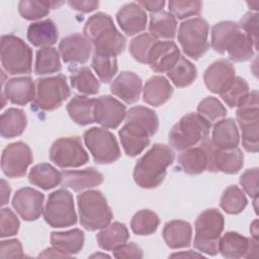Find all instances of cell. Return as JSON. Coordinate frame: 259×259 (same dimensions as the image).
I'll list each match as a JSON object with an SVG mask.
<instances>
[{"mask_svg":"<svg viewBox=\"0 0 259 259\" xmlns=\"http://www.w3.org/2000/svg\"><path fill=\"white\" fill-rule=\"evenodd\" d=\"M174 152L166 145L155 144L137 162L135 182L142 188H156L164 180L167 168L174 162Z\"/></svg>","mask_w":259,"mask_h":259,"instance_id":"cell-1","label":"cell"},{"mask_svg":"<svg viewBox=\"0 0 259 259\" xmlns=\"http://www.w3.org/2000/svg\"><path fill=\"white\" fill-rule=\"evenodd\" d=\"M83 32L94 46V52L116 57L125 49V37L116 29L111 17L103 12L90 16Z\"/></svg>","mask_w":259,"mask_h":259,"instance_id":"cell-2","label":"cell"},{"mask_svg":"<svg viewBox=\"0 0 259 259\" xmlns=\"http://www.w3.org/2000/svg\"><path fill=\"white\" fill-rule=\"evenodd\" d=\"M80 224L87 231L103 229L111 222L113 214L106 198L98 190H87L77 196Z\"/></svg>","mask_w":259,"mask_h":259,"instance_id":"cell-3","label":"cell"},{"mask_svg":"<svg viewBox=\"0 0 259 259\" xmlns=\"http://www.w3.org/2000/svg\"><path fill=\"white\" fill-rule=\"evenodd\" d=\"M210 125L211 123L198 113H188L171 128L169 144L177 151L195 147L208 138Z\"/></svg>","mask_w":259,"mask_h":259,"instance_id":"cell-4","label":"cell"},{"mask_svg":"<svg viewBox=\"0 0 259 259\" xmlns=\"http://www.w3.org/2000/svg\"><path fill=\"white\" fill-rule=\"evenodd\" d=\"M224 225V215L217 208H209L202 211L196 219L194 225V248L207 255H217Z\"/></svg>","mask_w":259,"mask_h":259,"instance_id":"cell-5","label":"cell"},{"mask_svg":"<svg viewBox=\"0 0 259 259\" xmlns=\"http://www.w3.org/2000/svg\"><path fill=\"white\" fill-rule=\"evenodd\" d=\"M1 62L9 75L29 74L32 51L21 38L13 34H4L1 36Z\"/></svg>","mask_w":259,"mask_h":259,"instance_id":"cell-6","label":"cell"},{"mask_svg":"<svg viewBox=\"0 0 259 259\" xmlns=\"http://www.w3.org/2000/svg\"><path fill=\"white\" fill-rule=\"evenodd\" d=\"M209 26L205 19L195 17L183 21L178 28V41L184 54L193 59L201 58L209 48Z\"/></svg>","mask_w":259,"mask_h":259,"instance_id":"cell-7","label":"cell"},{"mask_svg":"<svg viewBox=\"0 0 259 259\" xmlns=\"http://www.w3.org/2000/svg\"><path fill=\"white\" fill-rule=\"evenodd\" d=\"M71 95L65 75L40 78L35 81V97L33 105L41 110L59 108Z\"/></svg>","mask_w":259,"mask_h":259,"instance_id":"cell-8","label":"cell"},{"mask_svg":"<svg viewBox=\"0 0 259 259\" xmlns=\"http://www.w3.org/2000/svg\"><path fill=\"white\" fill-rule=\"evenodd\" d=\"M44 219L52 228H66L77 223L73 195L65 188L52 192L44 209Z\"/></svg>","mask_w":259,"mask_h":259,"instance_id":"cell-9","label":"cell"},{"mask_svg":"<svg viewBox=\"0 0 259 259\" xmlns=\"http://www.w3.org/2000/svg\"><path fill=\"white\" fill-rule=\"evenodd\" d=\"M84 142L97 164H111L120 157L115 137L105 128L91 127L85 131Z\"/></svg>","mask_w":259,"mask_h":259,"instance_id":"cell-10","label":"cell"},{"mask_svg":"<svg viewBox=\"0 0 259 259\" xmlns=\"http://www.w3.org/2000/svg\"><path fill=\"white\" fill-rule=\"evenodd\" d=\"M50 159L61 168H76L89 161L88 154L78 137L60 138L55 141L50 150Z\"/></svg>","mask_w":259,"mask_h":259,"instance_id":"cell-11","label":"cell"},{"mask_svg":"<svg viewBox=\"0 0 259 259\" xmlns=\"http://www.w3.org/2000/svg\"><path fill=\"white\" fill-rule=\"evenodd\" d=\"M32 163L30 148L23 142L8 145L2 152L1 168L9 178H19L25 175L27 167Z\"/></svg>","mask_w":259,"mask_h":259,"instance_id":"cell-12","label":"cell"},{"mask_svg":"<svg viewBox=\"0 0 259 259\" xmlns=\"http://www.w3.org/2000/svg\"><path fill=\"white\" fill-rule=\"evenodd\" d=\"M202 143L208 154L207 171H221L226 174H236L242 169L244 165V155L238 147L230 150H219L212 145L208 138Z\"/></svg>","mask_w":259,"mask_h":259,"instance_id":"cell-13","label":"cell"},{"mask_svg":"<svg viewBox=\"0 0 259 259\" xmlns=\"http://www.w3.org/2000/svg\"><path fill=\"white\" fill-rule=\"evenodd\" d=\"M125 105L109 95L94 99V120L104 128H116L125 118Z\"/></svg>","mask_w":259,"mask_h":259,"instance_id":"cell-14","label":"cell"},{"mask_svg":"<svg viewBox=\"0 0 259 259\" xmlns=\"http://www.w3.org/2000/svg\"><path fill=\"white\" fill-rule=\"evenodd\" d=\"M44 200L45 196L38 190L23 187L15 192L12 205L24 221H35L44 211Z\"/></svg>","mask_w":259,"mask_h":259,"instance_id":"cell-15","label":"cell"},{"mask_svg":"<svg viewBox=\"0 0 259 259\" xmlns=\"http://www.w3.org/2000/svg\"><path fill=\"white\" fill-rule=\"evenodd\" d=\"M59 50L65 63L85 64L89 60L92 46L85 35L73 33L61 39Z\"/></svg>","mask_w":259,"mask_h":259,"instance_id":"cell-16","label":"cell"},{"mask_svg":"<svg viewBox=\"0 0 259 259\" xmlns=\"http://www.w3.org/2000/svg\"><path fill=\"white\" fill-rule=\"evenodd\" d=\"M180 52L177 45L172 40H157L148 56L147 64L157 73L168 72L178 61Z\"/></svg>","mask_w":259,"mask_h":259,"instance_id":"cell-17","label":"cell"},{"mask_svg":"<svg viewBox=\"0 0 259 259\" xmlns=\"http://www.w3.org/2000/svg\"><path fill=\"white\" fill-rule=\"evenodd\" d=\"M118 135L123 151L130 157L138 156L150 144L151 136L148 131L132 121H125Z\"/></svg>","mask_w":259,"mask_h":259,"instance_id":"cell-18","label":"cell"},{"mask_svg":"<svg viewBox=\"0 0 259 259\" xmlns=\"http://www.w3.org/2000/svg\"><path fill=\"white\" fill-rule=\"evenodd\" d=\"M237 120L242 131V145L247 152L257 153L259 148L258 109L237 110Z\"/></svg>","mask_w":259,"mask_h":259,"instance_id":"cell-19","label":"cell"},{"mask_svg":"<svg viewBox=\"0 0 259 259\" xmlns=\"http://www.w3.org/2000/svg\"><path fill=\"white\" fill-rule=\"evenodd\" d=\"M116 20L123 32L134 35L145 30L147 14L144 8L135 2L123 5L116 13Z\"/></svg>","mask_w":259,"mask_h":259,"instance_id":"cell-20","label":"cell"},{"mask_svg":"<svg viewBox=\"0 0 259 259\" xmlns=\"http://www.w3.org/2000/svg\"><path fill=\"white\" fill-rule=\"evenodd\" d=\"M142 90V80L134 72H121L111 83L110 91L127 104L137 102Z\"/></svg>","mask_w":259,"mask_h":259,"instance_id":"cell-21","label":"cell"},{"mask_svg":"<svg viewBox=\"0 0 259 259\" xmlns=\"http://www.w3.org/2000/svg\"><path fill=\"white\" fill-rule=\"evenodd\" d=\"M62 177V185L77 192L98 186L103 182V175L93 167L83 170H64Z\"/></svg>","mask_w":259,"mask_h":259,"instance_id":"cell-22","label":"cell"},{"mask_svg":"<svg viewBox=\"0 0 259 259\" xmlns=\"http://www.w3.org/2000/svg\"><path fill=\"white\" fill-rule=\"evenodd\" d=\"M235 68L227 59H221L207 67L203 74L205 86L212 93L220 91L235 77Z\"/></svg>","mask_w":259,"mask_h":259,"instance_id":"cell-23","label":"cell"},{"mask_svg":"<svg viewBox=\"0 0 259 259\" xmlns=\"http://www.w3.org/2000/svg\"><path fill=\"white\" fill-rule=\"evenodd\" d=\"M4 94L11 103L26 105L35 97V85L30 77L12 78L4 86Z\"/></svg>","mask_w":259,"mask_h":259,"instance_id":"cell-24","label":"cell"},{"mask_svg":"<svg viewBox=\"0 0 259 259\" xmlns=\"http://www.w3.org/2000/svg\"><path fill=\"white\" fill-rule=\"evenodd\" d=\"M178 164L189 175H197L207 170L208 154L203 143L182 151L178 156Z\"/></svg>","mask_w":259,"mask_h":259,"instance_id":"cell-25","label":"cell"},{"mask_svg":"<svg viewBox=\"0 0 259 259\" xmlns=\"http://www.w3.org/2000/svg\"><path fill=\"white\" fill-rule=\"evenodd\" d=\"M210 142L219 150H230L237 148L240 142L239 131L233 118H224L214 125Z\"/></svg>","mask_w":259,"mask_h":259,"instance_id":"cell-26","label":"cell"},{"mask_svg":"<svg viewBox=\"0 0 259 259\" xmlns=\"http://www.w3.org/2000/svg\"><path fill=\"white\" fill-rule=\"evenodd\" d=\"M173 94V87L163 76H153L145 84L143 99L146 103L158 107L166 103Z\"/></svg>","mask_w":259,"mask_h":259,"instance_id":"cell-27","label":"cell"},{"mask_svg":"<svg viewBox=\"0 0 259 259\" xmlns=\"http://www.w3.org/2000/svg\"><path fill=\"white\" fill-rule=\"evenodd\" d=\"M240 32L239 24L234 21H222L214 24L211 28V48L220 54L228 52Z\"/></svg>","mask_w":259,"mask_h":259,"instance_id":"cell-28","label":"cell"},{"mask_svg":"<svg viewBox=\"0 0 259 259\" xmlns=\"http://www.w3.org/2000/svg\"><path fill=\"white\" fill-rule=\"evenodd\" d=\"M191 225L185 221H170L163 229L164 241L172 249L188 247L191 243Z\"/></svg>","mask_w":259,"mask_h":259,"instance_id":"cell-29","label":"cell"},{"mask_svg":"<svg viewBox=\"0 0 259 259\" xmlns=\"http://www.w3.org/2000/svg\"><path fill=\"white\" fill-rule=\"evenodd\" d=\"M58 36V28L52 19L33 22L27 28V39L37 48L42 49L55 45Z\"/></svg>","mask_w":259,"mask_h":259,"instance_id":"cell-30","label":"cell"},{"mask_svg":"<svg viewBox=\"0 0 259 259\" xmlns=\"http://www.w3.org/2000/svg\"><path fill=\"white\" fill-rule=\"evenodd\" d=\"M130 238L128 231L123 224L118 222L107 225L97 234L98 246L106 251H113L125 244Z\"/></svg>","mask_w":259,"mask_h":259,"instance_id":"cell-31","label":"cell"},{"mask_svg":"<svg viewBox=\"0 0 259 259\" xmlns=\"http://www.w3.org/2000/svg\"><path fill=\"white\" fill-rule=\"evenodd\" d=\"M51 243L60 252L73 255L81 251L84 245V233L80 229H73L66 232H53Z\"/></svg>","mask_w":259,"mask_h":259,"instance_id":"cell-32","label":"cell"},{"mask_svg":"<svg viewBox=\"0 0 259 259\" xmlns=\"http://www.w3.org/2000/svg\"><path fill=\"white\" fill-rule=\"evenodd\" d=\"M250 239L236 232H228L219 241L220 253L230 259H238L247 256Z\"/></svg>","mask_w":259,"mask_h":259,"instance_id":"cell-33","label":"cell"},{"mask_svg":"<svg viewBox=\"0 0 259 259\" xmlns=\"http://www.w3.org/2000/svg\"><path fill=\"white\" fill-rule=\"evenodd\" d=\"M67 111L71 119L79 125L94 122V99L75 95L67 104Z\"/></svg>","mask_w":259,"mask_h":259,"instance_id":"cell-34","label":"cell"},{"mask_svg":"<svg viewBox=\"0 0 259 259\" xmlns=\"http://www.w3.org/2000/svg\"><path fill=\"white\" fill-rule=\"evenodd\" d=\"M150 34L157 38L173 39L176 35L177 21L175 16L168 11L152 13L149 24Z\"/></svg>","mask_w":259,"mask_h":259,"instance_id":"cell-35","label":"cell"},{"mask_svg":"<svg viewBox=\"0 0 259 259\" xmlns=\"http://www.w3.org/2000/svg\"><path fill=\"white\" fill-rule=\"evenodd\" d=\"M27 124V118L23 110L8 108L0 117V133L3 138L11 139L20 136Z\"/></svg>","mask_w":259,"mask_h":259,"instance_id":"cell-36","label":"cell"},{"mask_svg":"<svg viewBox=\"0 0 259 259\" xmlns=\"http://www.w3.org/2000/svg\"><path fill=\"white\" fill-rule=\"evenodd\" d=\"M62 172H59L54 166L48 163L33 166L28 174L29 182L45 190L58 186L62 182Z\"/></svg>","mask_w":259,"mask_h":259,"instance_id":"cell-37","label":"cell"},{"mask_svg":"<svg viewBox=\"0 0 259 259\" xmlns=\"http://www.w3.org/2000/svg\"><path fill=\"white\" fill-rule=\"evenodd\" d=\"M167 76L176 87L183 88L191 85L195 81L197 70L191 62L180 56L175 65L167 72Z\"/></svg>","mask_w":259,"mask_h":259,"instance_id":"cell-38","label":"cell"},{"mask_svg":"<svg viewBox=\"0 0 259 259\" xmlns=\"http://www.w3.org/2000/svg\"><path fill=\"white\" fill-rule=\"evenodd\" d=\"M70 81L74 89L85 95L97 94L100 89L99 81L86 66L74 71L70 76Z\"/></svg>","mask_w":259,"mask_h":259,"instance_id":"cell-39","label":"cell"},{"mask_svg":"<svg viewBox=\"0 0 259 259\" xmlns=\"http://www.w3.org/2000/svg\"><path fill=\"white\" fill-rule=\"evenodd\" d=\"M62 69L59 53L55 48H42L36 52L34 73L36 75H47L60 72Z\"/></svg>","mask_w":259,"mask_h":259,"instance_id":"cell-40","label":"cell"},{"mask_svg":"<svg viewBox=\"0 0 259 259\" xmlns=\"http://www.w3.org/2000/svg\"><path fill=\"white\" fill-rule=\"evenodd\" d=\"M125 121L135 122L148 131L150 136H154L159 128V118L156 112L145 106H134L125 115Z\"/></svg>","mask_w":259,"mask_h":259,"instance_id":"cell-41","label":"cell"},{"mask_svg":"<svg viewBox=\"0 0 259 259\" xmlns=\"http://www.w3.org/2000/svg\"><path fill=\"white\" fill-rule=\"evenodd\" d=\"M249 92V85L247 81L241 77L235 76L219 94L227 105L234 108L239 105Z\"/></svg>","mask_w":259,"mask_h":259,"instance_id":"cell-42","label":"cell"},{"mask_svg":"<svg viewBox=\"0 0 259 259\" xmlns=\"http://www.w3.org/2000/svg\"><path fill=\"white\" fill-rule=\"evenodd\" d=\"M64 2L56 1H34V0H22L18 3L19 14L27 20H35L45 17L49 14L50 8H57Z\"/></svg>","mask_w":259,"mask_h":259,"instance_id":"cell-43","label":"cell"},{"mask_svg":"<svg viewBox=\"0 0 259 259\" xmlns=\"http://www.w3.org/2000/svg\"><path fill=\"white\" fill-rule=\"evenodd\" d=\"M247 203L246 195L236 185H231L225 189L220 201L221 207L230 214L240 213L245 209Z\"/></svg>","mask_w":259,"mask_h":259,"instance_id":"cell-44","label":"cell"},{"mask_svg":"<svg viewBox=\"0 0 259 259\" xmlns=\"http://www.w3.org/2000/svg\"><path fill=\"white\" fill-rule=\"evenodd\" d=\"M92 68L101 82L109 83L118 69L116 57L94 52L92 57Z\"/></svg>","mask_w":259,"mask_h":259,"instance_id":"cell-45","label":"cell"},{"mask_svg":"<svg viewBox=\"0 0 259 259\" xmlns=\"http://www.w3.org/2000/svg\"><path fill=\"white\" fill-rule=\"evenodd\" d=\"M159 224V217L154 211L150 209H142L133 217L131 228L135 234L147 236L155 233Z\"/></svg>","mask_w":259,"mask_h":259,"instance_id":"cell-46","label":"cell"},{"mask_svg":"<svg viewBox=\"0 0 259 259\" xmlns=\"http://www.w3.org/2000/svg\"><path fill=\"white\" fill-rule=\"evenodd\" d=\"M197 112L209 123L222 119L227 115L226 107L218 98L212 96H208L200 101L197 106Z\"/></svg>","mask_w":259,"mask_h":259,"instance_id":"cell-47","label":"cell"},{"mask_svg":"<svg viewBox=\"0 0 259 259\" xmlns=\"http://www.w3.org/2000/svg\"><path fill=\"white\" fill-rule=\"evenodd\" d=\"M157 39L150 33H143L134 37L130 42V53L133 58L143 64H147L149 53Z\"/></svg>","mask_w":259,"mask_h":259,"instance_id":"cell-48","label":"cell"},{"mask_svg":"<svg viewBox=\"0 0 259 259\" xmlns=\"http://www.w3.org/2000/svg\"><path fill=\"white\" fill-rule=\"evenodd\" d=\"M254 50L252 40L241 31L233 47L228 51V55L233 62H245L254 56Z\"/></svg>","mask_w":259,"mask_h":259,"instance_id":"cell-49","label":"cell"},{"mask_svg":"<svg viewBox=\"0 0 259 259\" xmlns=\"http://www.w3.org/2000/svg\"><path fill=\"white\" fill-rule=\"evenodd\" d=\"M168 7L175 18L184 19L190 16L198 15L202 8V2L171 0L168 2Z\"/></svg>","mask_w":259,"mask_h":259,"instance_id":"cell-50","label":"cell"},{"mask_svg":"<svg viewBox=\"0 0 259 259\" xmlns=\"http://www.w3.org/2000/svg\"><path fill=\"white\" fill-rule=\"evenodd\" d=\"M19 230V221L10 208H2L0 212V236L1 238L14 236Z\"/></svg>","mask_w":259,"mask_h":259,"instance_id":"cell-51","label":"cell"},{"mask_svg":"<svg viewBox=\"0 0 259 259\" xmlns=\"http://www.w3.org/2000/svg\"><path fill=\"white\" fill-rule=\"evenodd\" d=\"M239 27L252 40L255 50L258 49V14L247 12L240 20Z\"/></svg>","mask_w":259,"mask_h":259,"instance_id":"cell-52","label":"cell"},{"mask_svg":"<svg viewBox=\"0 0 259 259\" xmlns=\"http://www.w3.org/2000/svg\"><path fill=\"white\" fill-rule=\"evenodd\" d=\"M240 184L250 197H258V168L246 170L240 177Z\"/></svg>","mask_w":259,"mask_h":259,"instance_id":"cell-53","label":"cell"},{"mask_svg":"<svg viewBox=\"0 0 259 259\" xmlns=\"http://www.w3.org/2000/svg\"><path fill=\"white\" fill-rule=\"evenodd\" d=\"M0 257L1 258H22V246L20 242L16 239L2 241L1 249H0Z\"/></svg>","mask_w":259,"mask_h":259,"instance_id":"cell-54","label":"cell"},{"mask_svg":"<svg viewBox=\"0 0 259 259\" xmlns=\"http://www.w3.org/2000/svg\"><path fill=\"white\" fill-rule=\"evenodd\" d=\"M113 256L115 258H143L144 253L140 246L132 243H125L118 247L117 249L113 250Z\"/></svg>","mask_w":259,"mask_h":259,"instance_id":"cell-55","label":"cell"},{"mask_svg":"<svg viewBox=\"0 0 259 259\" xmlns=\"http://www.w3.org/2000/svg\"><path fill=\"white\" fill-rule=\"evenodd\" d=\"M68 4L75 10L87 13L95 10L99 6L98 1L94 0H81V1H68Z\"/></svg>","mask_w":259,"mask_h":259,"instance_id":"cell-56","label":"cell"},{"mask_svg":"<svg viewBox=\"0 0 259 259\" xmlns=\"http://www.w3.org/2000/svg\"><path fill=\"white\" fill-rule=\"evenodd\" d=\"M138 4L152 13H157L162 11L163 7L165 6V1H139Z\"/></svg>","mask_w":259,"mask_h":259,"instance_id":"cell-57","label":"cell"},{"mask_svg":"<svg viewBox=\"0 0 259 259\" xmlns=\"http://www.w3.org/2000/svg\"><path fill=\"white\" fill-rule=\"evenodd\" d=\"M39 257H61V258H69L71 257L70 255H67V254H64L62 252H60L59 250H57L56 248H49V249H46L42 253L39 254Z\"/></svg>","mask_w":259,"mask_h":259,"instance_id":"cell-58","label":"cell"},{"mask_svg":"<svg viewBox=\"0 0 259 259\" xmlns=\"http://www.w3.org/2000/svg\"><path fill=\"white\" fill-rule=\"evenodd\" d=\"M10 192H11V189L9 187V185L6 183V181L4 179L1 180V204L4 205L8 202L9 200V196H10Z\"/></svg>","mask_w":259,"mask_h":259,"instance_id":"cell-59","label":"cell"},{"mask_svg":"<svg viewBox=\"0 0 259 259\" xmlns=\"http://www.w3.org/2000/svg\"><path fill=\"white\" fill-rule=\"evenodd\" d=\"M202 255L197 254V253H193L191 250L187 251V252H181V253H175L170 255V257H201Z\"/></svg>","mask_w":259,"mask_h":259,"instance_id":"cell-60","label":"cell"},{"mask_svg":"<svg viewBox=\"0 0 259 259\" xmlns=\"http://www.w3.org/2000/svg\"><path fill=\"white\" fill-rule=\"evenodd\" d=\"M250 232L254 238V240L257 241L258 239V221L255 220L252 224H251V227H250Z\"/></svg>","mask_w":259,"mask_h":259,"instance_id":"cell-61","label":"cell"},{"mask_svg":"<svg viewBox=\"0 0 259 259\" xmlns=\"http://www.w3.org/2000/svg\"><path fill=\"white\" fill-rule=\"evenodd\" d=\"M91 257H109V256L105 255V254H94Z\"/></svg>","mask_w":259,"mask_h":259,"instance_id":"cell-62","label":"cell"}]
</instances>
